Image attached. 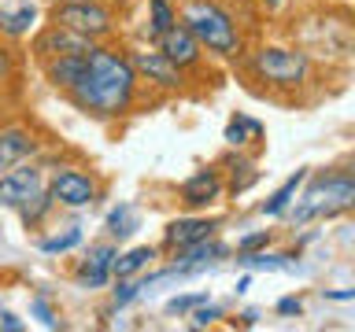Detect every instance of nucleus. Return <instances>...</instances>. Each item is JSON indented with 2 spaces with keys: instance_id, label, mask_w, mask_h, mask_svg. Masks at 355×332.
<instances>
[{
  "instance_id": "f257e3e1",
  "label": "nucleus",
  "mask_w": 355,
  "mask_h": 332,
  "mask_svg": "<svg viewBox=\"0 0 355 332\" xmlns=\"http://www.w3.org/2000/svg\"><path fill=\"white\" fill-rule=\"evenodd\" d=\"M137 89H141V77L133 71L130 55L119 52L115 44H93L85 55V74L82 82H78L71 93V104L78 111H85V115L93 118H122L130 115L133 104H137Z\"/></svg>"
},
{
  "instance_id": "f03ea898",
  "label": "nucleus",
  "mask_w": 355,
  "mask_h": 332,
  "mask_svg": "<svg viewBox=\"0 0 355 332\" xmlns=\"http://www.w3.org/2000/svg\"><path fill=\"white\" fill-rule=\"evenodd\" d=\"M178 19L196 33V41L204 44V52L222 55V59H233V55L241 52V30L218 0H182Z\"/></svg>"
},
{
  "instance_id": "7ed1b4c3",
  "label": "nucleus",
  "mask_w": 355,
  "mask_h": 332,
  "mask_svg": "<svg viewBox=\"0 0 355 332\" xmlns=\"http://www.w3.org/2000/svg\"><path fill=\"white\" fill-rule=\"evenodd\" d=\"M355 207V177L344 174H318L311 177L307 192L300 196L296 207V221H311V218H333L340 210Z\"/></svg>"
},
{
  "instance_id": "20e7f679",
  "label": "nucleus",
  "mask_w": 355,
  "mask_h": 332,
  "mask_svg": "<svg viewBox=\"0 0 355 332\" xmlns=\"http://www.w3.org/2000/svg\"><path fill=\"white\" fill-rule=\"evenodd\" d=\"M49 22H60V26L82 33L89 41H111L119 30V15L115 8L104 4V0H71V4H55Z\"/></svg>"
},
{
  "instance_id": "39448f33",
  "label": "nucleus",
  "mask_w": 355,
  "mask_h": 332,
  "mask_svg": "<svg viewBox=\"0 0 355 332\" xmlns=\"http://www.w3.org/2000/svg\"><path fill=\"white\" fill-rule=\"evenodd\" d=\"M252 71L259 82L266 85H282V89H293V85H304L307 74H311V59L296 48H282V44H266L252 55Z\"/></svg>"
},
{
  "instance_id": "423d86ee",
  "label": "nucleus",
  "mask_w": 355,
  "mask_h": 332,
  "mask_svg": "<svg viewBox=\"0 0 355 332\" xmlns=\"http://www.w3.org/2000/svg\"><path fill=\"white\" fill-rule=\"evenodd\" d=\"M49 192L55 199V207H67V210H85L100 199V181L93 174L78 170V166H60L52 177H49Z\"/></svg>"
},
{
  "instance_id": "0eeeda50",
  "label": "nucleus",
  "mask_w": 355,
  "mask_h": 332,
  "mask_svg": "<svg viewBox=\"0 0 355 332\" xmlns=\"http://www.w3.org/2000/svg\"><path fill=\"white\" fill-rule=\"evenodd\" d=\"M130 63H133V71H137L141 82H148L155 89L174 93V89L185 85V71L178 63L166 59L159 48H137V52H130Z\"/></svg>"
},
{
  "instance_id": "6e6552de",
  "label": "nucleus",
  "mask_w": 355,
  "mask_h": 332,
  "mask_svg": "<svg viewBox=\"0 0 355 332\" xmlns=\"http://www.w3.org/2000/svg\"><path fill=\"white\" fill-rule=\"evenodd\" d=\"M41 188H44V174H41L37 163H19V166H11V170L0 174V207L19 210L30 196H37Z\"/></svg>"
},
{
  "instance_id": "1a4fd4ad",
  "label": "nucleus",
  "mask_w": 355,
  "mask_h": 332,
  "mask_svg": "<svg viewBox=\"0 0 355 332\" xmlns=\"http://www.w3.org/2000/svg\"><path fill=\"white\" fill-rule=\"evenodd\" d=\"M115 259H119V248L115 243H93L82 262L74 266V281L96 292V288H107V281H115Z\"/></svg>"
},
{
  "instance_id": "9d476101",
  "label": "nucleus",
  "mask_w": 355,
  "mask_h": 332,
  "mask_svg": "<svg viewBox=\"0 0 355 332\" xmlns=\"http://www.w3.org/2000/svg\"><path fill=\"white\" fill-rule=\"evenodd\" d=\"M155 48H159L171 63L182 66V71H193V66H200V59H204V44L196 41V33L189 30L182 19H178L166 33L155 37Z\"/></svg>"
},
{
  "instance_id": "9b49d317",
  "label": "nucleus",
  "mask_w": 355,
  "mask_h": 332,
  "mask_svg": "<svg viewBox=\"0 0 355 332\" xmlns=\"http://www.w3.org/2000/svg\"><path fill=\"white\" fill-rule=\"evenodd\" d=\"M96 41H89L82 37V33H74V30H67L60 26V22H49L37 37H33V55L44 63V59H52V55H89V48H93Z\"/></svg>"
},
{
  "instance_id": "f8f14e48",
  "label": "nucleus",
  "mask_w": 355,
  "mask_h": 332,
  "mask_svg": "<svg viewBox=\"0 0 355 332\" xmlns=\"http://www.w3.org/2000/svg\"><path fill=\"white\" fill-rule=\"evenodd\" d=\"M37 151V137L26 126H4L0 129V170H11L19 163H30V155Z\"/></svg>"
},
{
  "instance_id": "ddd939ff",
  "label": "nucleus",
  "mask_w": 355,
  "mask_h": 332,
  "mask_svg": "<svg viewBox=\"0 0 355 332\" xmlns=\"http://www.w3.org/2000/svg\"><path fill=\"white\" fill-rule=\"evenodd\" d=\"M41 19V8L37 0H15V4H0V37H26V33L37 26Z\"/></svg>"
},
{
  "instance_id": "4468645a",
  "label": "nucleus",
  "mask_w": 355,
  "mask_h": 332,
  "mask_svg": "<svg viewBox=\"0 0 355 332\" xmlns=\"http://www.w3.org/2000/svg\"><path fill=\"white\" fill-rule=\"evenodd\" d=\"M215 229H218L215 218H174L171 225H166L163 240H166L171 251H182V248H189V243H200V240L215 237Z\"/></svg>"
},
{
  "instance_id": "2eb2a0df",
  "label": "nucleus",
  "mask_w": 355,
  "mask_h": 332,
  "mask_svg": "<svg viewBox=\"0 0 355 332\" xmlns=\"http://www.w3.org/2000/svg\"><path fill=\"white\" fill-rule=\"evenodd\" d=\"M222 196V177L218 170H196L182 185V203L185 207H211Z\"/></svg>"
},
{
  "instance_id": "dca6fc26",
  "label": "nucleus",
  "mask_w": 355,
  "mask_h": 332,
  "mask_svg": "<svg viewBox=\"0 0 355 332\" xmlns=\"http://www.w3.org/2000/svg\"><path fill=\"white\" fill-rule=\"evenodd\" d=\"M82 74H85V55H52V59H44V77L60 93H71L82 82Z\"/></svg>"
},
{
  "instance_id": "f3484780",
  "label": "nucleus",
  "mask_w": 355,
  "mask_h": 332,
  "mask_svg": "<svg viewBox=\"0 0 355 332\" xmlns=\"http://www.w3.org/2000/svg\"><path fill=\"white\" fill-rule=\"evenodd\" d=\"M226 255V248H222L218 240H200V243H189V248H182V251H174V262L178 266H185V270H193V273H200V270H207L215 259H222Z\"/></svg>"
},
{
  "instance_id": "a211bd4d",
  "label": "nucleus",
  "mask_w": 355,
  "mask_h": 332,
  "mask_svg": "<svg viewBox=\"0 0 355 332\" xmlns=\"http://www.w3.org/2000/svg\"><path fill=\"white\" fill-rule=\"evenodd\" d=\"M155 262V248H130L115 259V281H130V277L144 273Z\"/></svg>"
},
{
  "instance_id": "6ab92c4d",
  "label": "nucleus",
  "mask_w": 355,
  "mask_h": 332,
  "mask_svg": "<svg viewBox=\"0 0 355 332\" xmlns=\"http://www.w3.org/2000/svg\"><path fill=\"white\" fill-rule=\"evenodd\" d=\"M104 225H107V237L111 240H126V237H133V232L141 229V214H137V207H133V203H119L107 214Z\"/></svg>"
},
{
  "instance_id": "aec40b11",
  "label": "nucleus",
  "mask_w": 355,
  "mask_h": 332,
  "mask_svg": "<svg viewBox=\"0 0 355 332\" xmlns=\"http://www.w3.org/2000/svg\"><path fill=\"white\" fill-rule=\"evenodd\" d=\"M82 225H63V232H52V237H41L37 240V251L41 255H67L82 243Z\"/></svg>"
},
{
  "instance_id": "412c9836",
  "label": "nucleus",
  "mask_w": 355,
  "mask_h": 332,
  "mask_svg": "<svg viewBox=\"0 0 355 332\" xmlns=\"http://www.w3.org/2000/svg\"><path fill=\"white\" fill-rule=\"evenodd\" d=\"M304 181H307V170H296V174L288 177V181H285L282 188H277V192H274L270 199H266V203H263L259 210H263V214H285L288 203L296 199V192H300V185H304Z\"/></svg>"
},
{
  "instance_id": "4be33fe9",
  "label": "nucleus",
  "mask_w": 355,
  "mask_h": 332,
  "mask_svg": "<svg viewBox=\"0 0 355 332\" xmlns=\"http://www.w3.org/2000/svg\"><path fill=\"white\" fill-rule=\"evenodd\" d=\"M178 22V8L174 0H148V33L152 37H159V33H166Z\"/></svg>"
},
{
  "instance_id": "5701e85b",
  "label": "nucleus",
  "mask_w": 355,
  "mask_h": 332,
  "mask_svg": "<svg viewBox=\"0 0 355 332\" xmlns=\"http://www.w3.org/2000/svg\"><path fill=\"white\" fill-rule=\"evenodd\" d=\"M52 207H55V199H52V192H49V185H44L37 196H30L26 203L19 207V218H22V221H26V225L33 229V225H41V221H44V214H49Z\"/></svg>"
},
{
  "instance_id": "b1692460",
  "label": "nucleus",
  "mask_w": 355,
  "mask_h": 332,
  "mask_svg": "<svg viewBox=\"0 0 355 332\" xmlns=\"http://www.w3.org/2000/svg\"><path fill=\"white\" fill-rule=\"evenodd\" d=\"M248 137H252V140L263 137V126H259L255 118H248V115H233L230 126H226V144H233V148H244V144H248Z\"/></svg>"
},
{
  "instance_id": "393cba45",
  "label": "nucleus",
  "mask_w": 355,
  "mask_h": 332,
  "mask_svg": "<svg viewBox=\"0 0 355 332\" xmlns=\"http://www.w3.org/2000/svg\"><path fill=\"white\" fill-rule=\"evenodd\" d=\"M30 314L37 317L44 329H60V317H55V310H52V303H49L44 295H33V299H30Z\"/></svg>"
},
{
  "instance_id": "a878e982",
  "label": "nucleus",
  "mask_w": 355,
  "mask_h": 332,
  "mask_svg": "<svg viewBox=\"0 0 355 332\" xmlns=\"http://www.w3.org/2000/svg\"><path fill=\"white\" fill-rule=\"evenodd\" d=\"M144 292L141 288V281L137 277H130V281H115V292H111V303L115 306H126V303H133V299H137Z\"/></svg>"
},
{
  "instance_id": "bb28decb",
  "label": "nucleus",
  "mask_w": 355,
  "mask_h": 332,
  "mask_svg": "<svg viewBox=\"0 0 355 332\" xmlns=\"http://www.w3.org/2000/svg\"><path fill=\"white\" fill-rule=\"evenodd\" d=\"M241 262L248 266V270H282V259L277 255H252V251H241Z\"/></svg>"
},
{
  "instance_id": "cd10ccee",
  "label": "nucleus",
  "mask_w": 355,
  "mask_h": 332,
  "mask_svg": "<svg viewBox=\"0 0 355 332\" xmlns=\"http://www.w3.org/2000/svg\"><path fill=\"white\" fill-rule=\"evenodd\" d=\"M200 303H207V295H182V299H171L166 303V314H185V310H193Z\"/></svg>"
},
{
  "instance_id": "c85d7f7f",
  "label": "nucleus",
  "mask_w": 355,
  "mask_h": 332,
  "mask_svg": "<svg viewBox=\"0 0 355 332\" xmlns=\"http://www.w3.org/2000/svg\"><path fill=\"white\" fill-rule=\"evenodd\" d=\"M266 240H270V232H266V229H263V232H252V237H244V240L237 243V251H255V248H263Z\"/></svg>"
},
{
  "instance_id": "c756f323",
  "label": "nucleus",
  "mask_w": 355,
  "mask_h": 332,
  "mask_svg": "<svg viewBox=\"0 0 355 332\" xmlns=\"http://www.w3.org/2000/svg\"><path fill=\"white\" fill-rule=\"evenodd\" d=\"M0 329H4V332H22L26 325L19 321V314H11V310H0Z\"/></svg>"
},
{
  "instance_id": "7c9ffc66",
  "label": "nucleus",
  "mask_w": 355,
  "mask_h": 332,
  "mask_svg": "<svg viewBox=\"0 0 355 332\" xmlns=\"http://www.w3.org/2000/svg\"><path fill=\"white\" fill-rule=\"evenodd\" d=\"M215 317H218V306H204V303H200V310L193 314V325H211Z\"/></svg>"
},
{
  "instance_id": "2f4dec72",
  "label": "nucleus",
  "mask_w": 355,
  "mask_h": 332,
  "mask_svg": "<svg viewBox=\"0 0 355 332\" xmlns=\"http://www.w3.org/2000/svg\"><path fill=\"white\" fill-rule=\"evenodd\" d=\"M11 71H15V59H11V52H8V48H0V82H8Z\"/></svg>"
},
{
  "instance_id": "473e14b6",
  "label": "nucleus",
  "mask_w": 355,
  "mask_h": 332,
  "mask_svg": "<svg viewBox=\"0 0 355 332\" xmlns=\"http://www.w3.org/2000/svg\"><path fill=\"white\" fill-rule=\"evenodd\" d=\"M277 310H282V314H300V310H304V303H300V299H282V303H277Z\"/></svg>"
},
{
  "instance_id": "72a5a7b5",
  "label": "nucleus",
  "mask_w": 355,
  "mask_h": 332,
  "mask_svg": "<svg viewBox=\"0 0 355 332\" xmlns=\"http://www.w3.org/2000/svg\"><path fill=\"white\" fill-rule=\"evenodd\" d=\"M104 4H111V8L119 11V8H130V4H137V0H104Z\"/></svg>"
},
{
  "instance_id": "f704fd0d",
  "label": "nucleus",
  "mask_w": 355,
  "mask_h": 332,
  "mask_svg": "<svg viewBox=\"0 0 355 332\" xmlns=\"http://www.w3.org/2000/svg\"><path fill=\"white\" fill-rule=\"evenodd\" d=\"M348 174L355 177V155H352V159H348Z\"/></svg>"
},
{
  "instance_id": "c9c22d12",
  "label": "nucleus",
  "mask_w": 355,
  "mask_h": 332,
  "mask_svg": "<svg viewBox=\"0 0 355 332\" xmlns=\"http://www.w3.org/2000/svg\"><path fill=\"white\" fill-rule=\"evenodd\" d=\"M263 4H270V8H274V4H282V0H263Z\"/></svg>"
},
{
  "instance_id": "e433bc0d",
  "label": "nucleus",
  "mask_w": 355,
  "mask_h": 332,
  "mask_svg": "<svg viewBox=\"0 0 355 332\" xmlns=\"http://www.w3.org/2000/svg\"><path fill=\"white\" fill-rule=\"evenodd\" d=\"M55 4H71V0H55Z\"/></svg>"
},
{
  "instance_id": "4c0bfd02",
  "label": "nucleus",
  "mask_w": 355,
  "mask_h": 332,
  "mask_svg": "<svg viewBox=\"0 0 355 332\" xmlns=\"http://www.w3.org/2000/svg\"><path fill=\"white\" fill-rule=\"evenodd\" d=\"M174 4H178V0H174Z\"/></svg>"
}]
</instances>
